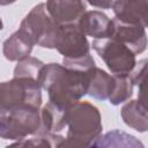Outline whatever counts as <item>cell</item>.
<instances>
[{
	"label": "cell",
	"instance_id": "7",
	"mask_svg": "<svg viewBox=\"0 0 148 148\" xmlns=\"http://www.w3.org/2000/svg\"><path fill=\"white\" fill-rule=\"evenodd\" d=\"M54 49L64 57L62 60H77L90 54V45L87 36L75 22L59 24L54 39Z\"/></svg>",
	"mask_w": 148,
	"mask_h": 148
},
{
	"label": "cell",
	"instance_id": "17",
	"mask_svg": "<svg viewBox=\"0 0 148 148\" xmlns=\"http://www.w3.org/2000/svg\"><path fill=\"white\" fill-rule=\"evenodd\" d=\"M92 146H104V147H143V145L136 140L133 135H130L125 132L112 131L106 133L104 136L97 138Z\"/></svg>",
	"mask_w": 148,
	"mask_h": 148
},
{
	"label": "cell",
	"instance_id": "10",
	"mask_svg": "<svg viewBox=\"0 0 148 148\" xmlns=\"http://www.w3.org/2000/svg\"><path fill=\"white\" fill-rule=\"evenodd\" d=\"M111 7L117 20L143 28L147 27V0H114Z\"/></svg>",
	"mask_w": 148,
	"mask_h": 148
},
{
	"label": "cell",
	"instance_id": "13",
	"mask_svg": "<svg viewBox=\"0 0 148 148\" xmlns=\"http://www.w3.org/2000/svg\"><path fill=\"white\" fill-rule=\"evenodd\" d=\"M32 39L22 29L12 34L3 43L2 52L6 59L10 61H20L30 56L34 47Z\"/></svg>",
	"mask_w": 148,
	"mask_h": 148
},
{
	"label": "cell",
	"instance_id": "21",
	"mask_svg": "<svg viewBox=\"0 0 148 148\" xmlns=\"http://www.w3.org/2000/svg\"><path fill=\"white\" fill-rule=\"evenodd\" d=\"M2 29V21H1V18H0V30Z\"/></svg>",
	"mask_w": 148,
	"mask_h": 148
},
{
	"label": "cell",
	"instance_id": "6",
	"mask_svg": "<svg viewBox=\"0 0 148 148\" xmlns=\"http://www.w3.org/2000/svg\"><path fill=\"white\" fill-rule=\"evenodd\" d=\"M92 49L104 60L112 74H130L136 64L135 53L114 38L95 39Z\"/></svg>",
	"mask_w": 148,
	"mask_h": 148
},
{
	"label": "cell",
	"instance_id": "8",
	"mask_svg": "<svg viewBox=\"0 0 148 148\" xmlns=\"http://www.w3.org/2000/svg\"><path fill=\"white\" fill-rule=\"evenodd\" d=\"M113 30L111 38L119 40L130 47L135 54L142 53L147 46L146 28L138 24L124 23L117 18H113Z\"/></svg>",
	"mask_w": 148,
	"mask_h": 148
},
{
	"label": "cell",
	"instance_id": "9",
	"mask_svg": "<svg viewBox=\"0 0 148 148\" xmlns=\"http://www.w3.org/2000/svg\"><path fill=\"white\" fill-rule=\"evenodd\" d=\"M77 25L86 36L96 39L111 37L113 30V21L98 10H86L77 20Z\"/></svg>",
	"mask_w": 148,
	"mask_h": 148
},
{
	"label": "cell",
	"instance_id": "14",
	"mask_svg": "<svg viewBox=\"0 0 148 148\" xmlns=\"http://www.w3.org/2000/svg\"><path fill=\"white\" fill-rule=\"evenodd\" d=\"M121 118L124 123L138 132H146L148 128L147 104L140 99H132L127 102L121 109Z\"/></svg>",
	"mask_w": 148,
	"mask_h": 148
},
{
	"label": "cell",
	"instance_id": "3",
	"mask_svg": "<svg viewBox=\"0 0 148 148\" xmlns=\"http://www.w3.org/2000/svg\"><path fill=\"white\" fill-rule=\"evenodd\" d=\"M42 87L35 79L15 77L0 82V114L20 106L40 108Z\"/></svg>",
	"mask_w": 148,
	"mask_h": 148
},
{
	"label": "cell",
	"instance_id": "2",
	"mask_svg": "<svg viewBox=\"0 0 148 148\" xmlns=\"http://www.w3.org/2000/svg\"><path fill=\"white\" fill-rule=\"evenodd\" d=\"M66 135L59 147H88L102 134L99 110L89 102L76 101L66 109Z\"/></svg>",
	"mask_w": 148,
	"mask_h": 148
},
{
	"label": "cell",
	"instance_id": "12",
	"mask_svg": "<svg viewBox=\"0 0 148 148\" xmlns=\"http://www.w3.org/2000/svg\"><path fill=\"white\" fill-rule=\"evenodd\" d=\"M66 109L51 102L44 105L40 110V126L36 134L50 136L62 135L61 132L66 128Z\"/></svg>",
	"mask_w": 148,
	"mask_h": 148
},
{
	"label": "cell",
	"instance_id": "5",
	"mask_svg": "<svg viewBox=\"0 0 148 148\" xmlns=\"http://www.w3.org/2000/svg\"><path fill=\"white\" fill-rule=\"evenodd\" d=\"M58 27L59 24L50 16L45 3L35 6L20 24V29L28 34L34 44L46 49H54Z\"/></svg>",
	"mask_w": 148,
	"mask_h": 148
},
{
	"label": "cell",
	"instance_id": "11",
	"mask_svg": "<svg viewBox=\"0 0 148 148\" xmlns=\"http://www.w3.org/2000/svg\"><path fill=\"white\" fill-rule=\"evenodd\" d=\"M46 9L58 24L74 23L86 12L84 0H46Z\"/></svg>",
	"mask_w": 148,
	"mask_h": 148
},
{
	"label": "cell",
	"instance_id": "15",
	"mask_svg": "<svg viewBox=\"0 0 148 148\" xmlns=\"http://www.w3.org/2000/svg\"><path fill=\"white\" fill-rule=\"evenodd\" d=\"M113 84V75H110L105 71L95 66L90 72L87 94L96 99H108L112 92Z\"/></svg>",
	"mask_w": 148,
	"mask_h": 148
},
{
	"label": "cell",
	"instance_id": "19",
	"mask_svg": "<svg viewBox=\"0 0 148 148\" xmlns=\"http://www.w3.org/2000/svg\"><path fill=\"white\" fill-rule=\"evenodd\" d=\"M88 3H90L94 7L102 8V9H108L111 8L113 0H86Z\"/></svg>",
	"mask_w": 148,
	"mask_h": 148
},
{
	"label": "cell",
	"instance_id": "16",
	"mask_svg": "<svg viewBox=\"0 0 148 148\" xmlns=\"http://www.w3.org/2000/svg\"><path fill=\"white\" fill-rule=\"evenodd\" d=\"M113 89L108 99L112 105H119L132 96L134 84L130 77V74H113Z\"/></svg>",
	"mask_w": 148,
	"mask_h": 148
},
{
	"label": "cell",
	"instance_id": "20",
	"mask_svg": "<svg viewBox=\"0 0 148 148\" xmlns=\"http://www.w3.org/2000/svg\"><path fill=\"white\" fill-rule=\"evenodd\" d=\"M16 0H0V5L1 6H6V5H10L13 2H15Z\"/></svg>",
	"mask_w": 148,
	"mask_h": 148
},
{
	"label": "cell",
	"instance_id": "18",
	"mask_svg": "<svg viewBox=\"0 0 148 148\" xmlns=\"http://www.w3.org/2000/svg\"><path fill=\"white\" fill-rule=\"evenodd\" d=\"M43 66H44L43 61L29 56L17 61V65L14 68V76L15 77H30V79L38 80V76H39V73Z\"/></svg>",
	"mask_w": 148,
	"mask_h": 148
},
{
	"label": "cell",
	"instance_id": "4",
	"mask_svg": "<svg viewBox=\"0 0 148 148\" xmlns=\"http://www.w3.org/2000/svg\"><path fill=\"white\" fill-rule=\"evenodd\" d=\"M40 126V110L36 106L24 105L0 114V138L21 140L35 135Z\"/></svg>",
	"mask_w": 148,
	"mask_h": 148
},
{
	"label": "cell",
	"instance_id": "1",
	"mask_svg": "<svg viewBox=\"0 0 148 148\" xmlns=\"http://www.w3.org/2000/svg\"><path fill=\"white\" fill-rule=\"evenodd\" d=\"M92 68L81 71L54 62L44 64L37 81L46 90L49 102L60 108H68L87 94Z\"/></svg>",
	"mask_w": 148,
	"mask_h": 148
}]
</instances>
